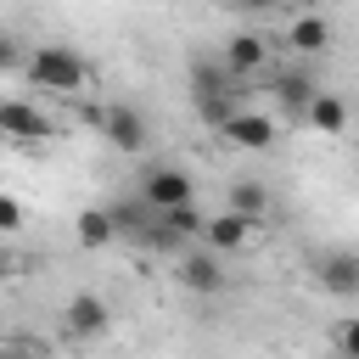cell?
Listing matches in <instances>:
<instances>
[{
  "label": "cell",
  "instance_id": "21",
  "mask_svg": "<svg viewBox=\"0 0 359 359\" xmlns=\"http://www.w3.org/2000/svg\"><path fill=\"white\" fill-rule=\"evenodd\" d=\"M331 359H348V353H331Z\"/></svg>",
  "mask_w": 359,
  "mask_h": 359
},
{
  "label": "cell",
  "instance_id": "3",
  "mask_svg": "<svg viewBox=\"0 0 359 359\" xmlns=\"http://www.w3.org/2000/svg\"><path fill=\"white\" fill-rule=\"evenodd\" d=\"M101 135H107L112 151H140V146H146V118H140L129 101H112L107 118H101Z\"/></svg>",
  "mask_w": 359,
  "mask_h": 359
},
{
  "label": "cell",
  "instance_id": "8",
  "mask_svg": "<svg viewBox=\"0 0 359 359\" xmlns=\"http://www.w3.org/2000/svg\"><path fill=\"white\" fill-rule=\"evenodd\" d=\"M0 135H11V140H45V135H56V129H50V118H45L39 107H28V101H0Z\"/></svg>",
  "mask_w": 359,
  "mask_h": 359
},
{
  "label": "cell",
  "instance_id": "5",
  "mask_svg": "<svg viewBox=\"0 0 359 359\" xmlns=\"http://www.w3.org/2000/svg\"><path fill=\"white\" fill-rule=\"evenodd\" d=\"M219 62L230 67V79H236V73H258V67H269V39L252 34V28H247V34H230L224 50H219Z\"/></svg>",
  "mask_w": 359,
  "mask_h": 359
},
{
  "label": "cell",
  "instance_id": "1",
  "mask_svg": "<svg viewBox=\"0 0 359 359\" xmlns=\"http://www.w3.org/2000/svg\"><path fill=\"white\" fill-rule=\"evenodd\" d=\"M28 79H34L39 90L79 95V90L90 84V62H84L79 50H67V45H34V56H28Z\"/></svg>",
  "mask_w": 359,
  "mask_h": 359
},
{
  "label": "cell",
  "instance_id": "18",
  "mask_svg": "<svg viewBox=\"0 0 359 359\" xmlns=\"http://www.w3.org/2000/svg\"><path fill=\"white\" fill-rule=\"evenodd\" d=\"M0 230H22V208L11 196H0Z\"/></svg>",
  "mask_w": 359,
  "mask_h": 359
},
{
  "label": "cell",
  "instance_id": "19",
  "mask_svg": "<svg viewBox=\"0 0 359 359\" xmlns=\"http://www.w3.org/2000/svg\"><path fill=\"white\" fill-rule=\"evenodd\" d=\"M230 6H241V11H275L280 0H230Z\"/></svg>",
  "mask_w": 359,
  "mask_h": 359
},
{
  "label": "cell",
  "instance_id": "7",
  "mask_svg": "<svg viewBox=\"0 0 359 359\" xmlns=\"http://www.w3.org/2000/svg\"><path fill=\"white\" fill-rule=\"evenodd\" d=\"M219 135H224L230 146H241V151H269L280 129H275V123H269L264 112H236V118H230V123H224Z\"/></svg>",
  "mask_w": 359,
  "mask_h": 359
},
{
  "label": "cell",
  "instance_id": "15",
  "mask_svg": "<svg viewBox=\"0 0 359 359\" xmlns=\"http://www.w3.org/2000/svg\"><path fill=\"white\" fill-rule=\"evenodd\" d=\"M73 236H79V247H107V241L118 236V224H112L107 208H84V213L73 219Z\"/></svg>",
  "mask_w": 359,
  "mask_h": 359
},
{
  "label": "cell",
  "instance_id": "12",
  "mask_svg": "<svg viewBox=\"0 0 359 359\" xmlns=\"http://www.w3.org/2000/svg\"><path fill=\"white\" fill-rule=\"evenodd\" d=\"M269 90H275V101H280L286 112H309V101L320 95V84H314L309 73H275Z\"/></svg>",
  "mask_w": 359,
  "mask_h": 359
},
{
  "label": "cell",
  "instance_id": "11",
  "mask_svg": "<svg viewBox=\"0 0 359 359\" xmlns=\"http://www.w3.org/2000/svg\"><path fill=\"white\" fill-rule=\"evenodd\" d=\"M286 45L303 50V56H320V50H331V22H325L320 11H303V17L286 28Z\"/></svg>",
  "mask_w": 359,
  "mask_h": 359
},
{
  "label": "cell",
  "instance_id": "6",
  "mask_svg": "<svg viewBox=\"0 0 359 359\" xmlns=\"http://www.w3.org/2000/svg\"><path fill=\"white\" fill-rule=\"evenodd\" d=\"M174 275H180V286H185V292H196V297H213V292H224L219 252H185Z\"/></svg>",
  "mask_w": 359,
  "mask_h": 359
},
{
  "label": "cell",
  "instance_id": "20",
  "mask_svg": "<svg viewBox=\"0 0 359 359\" xmlns=\"http://www.w3.org/2000/svg\"><path fill=\"white\" fill-rule=\"evenodd\" d=\"M0 359H28V353H0Z\"/></svg>",
  "mask_w": 359,
  "mask_h": 359
},
{
  "label": "cell",
  "instance_id": "17",
  "mask_svg": "<svg viewBox=\"0 0 359 359\" xmlns=\"http://www.w3.org/2000/svg\"><path fill=\"white\" fill-rule=\"evenodd\" d=\"M17 67H22V45H17L11 34H0V79H6V73H17Z\"/></svg>",
  "mask_w": 359,
  "mask_h": 359
},
{
  "label": "cell",
  "instance_id": "10",
  "mask_svg": "<svg viewBox=\"0 0 359 359\" xmlns=\"http://www.w3.org/2000/svg\"><path fill=\"white\" fill-rule=\"evenodd\" d=\"M320 286L325 292H337V297H359V258L353 252H331V258H320Z\"/></svg>",
  "mask_w": 359,
  "mask_h": 359
},
{
  "label": "cell",
  "instance_id": "9",
  "mask_svg": "<svg viewBox=\"0 0 359 359\" xmlns=\"http://www.w3.org/2000/svg\"><path fill=\"white\" fill-rule=\"evenodd\" d=\"M252 230H258V224H252V219H241V213H230V208H224L219 219H208V224H202V236H208V252H236V247H241Z\"/></svg>",
  "mask_w": 359,
  "mask_h": 359
},
{
  "label": "cell",
  "instance_id": "16",
  "mask_svg": "<svg viewBox=\"0 0 359 359\" xmlns=\"http://www.w3.org/2000/svg\"><path fill=\"white\" fill-rule=\"evenodd\" d=\"M337 353L359 359V320H342V325H337Z\"/></svg>",
  "mask_w": 359,
  "mask_h": 359
},
{
  "label": "cell",
  "instance_id": "2",
  "mask_svg": "<svg viewBox=\"0 0 359 359\" xmlns=\"http://www.w3.org/2000/svg\"><path fill=\"white\" fill-rule=\"evenodd\" d=\"M191 191H196V180H191L185 168H151V174L140 180V202H146L151 213L185 208V202H191Z\"/></svg>",
  "mask_w": 359,
  "mask_h": 359
},
{
  "label": "cell",
  "instance_id": "13",
  "mask_svg": "<svg viewBox=\"0 0 359 359\" xmlns=\"http://www.w3.org/2000/svg\"><path fill=\"white\" fill-rule=\"evenodd\" d=\"M303 118L314 123V135H342V129H348V107H342L337 95H325V90L309 101V112H303Z\"/></svg>",
  "mask_w": 359,
  "mask_h": 359
},
{
  "label": "cell",
  "instance_id": "4",
  "mask_svg": "<svg viewBox=\"0 0 359 359\" xmlns=\"http://www.w3.org/2000/svg\"><path fill=\"white\" fill-rule=\"evenodd\" d=\"M62 325H67V337H101V331L112 325L107 297H95V292H73L67 309H62Z\"/></svg>",
  "mask_w": 359,
  "mask_h": 359
},
{
  "label": "cell",
  "instance_id": "14",
  "mask_svg": "<svg viewBox=\"0 0 359 359\" xmlns=\"http://www.w3.org/2000/svg\"><path fill=\"white\" fill-rule=\"evenodd\" d=\"M230 213L264 224V213H269V191H264L258 180H236V185H230Z\"/></svg>",
  "mask_w": 359,
  "mask_h": 359
}]
</instances>
